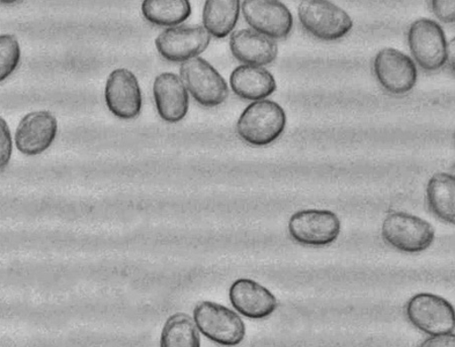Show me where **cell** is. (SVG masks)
<instances>
[{"instance_id":"6","label":"cell","mask_w":455,"mask_h":347,"mask_svg":"<svg viewBox=\"0 0 455 347\" xmlns=\"http://www.w3.org/2000/svg\"><path fill=\"white\" fill-rule=\"evenodd\" d=\"M406 314L417 329L431 336L454 334V308L437 295L420 293L408 301Z\"/></svg>"},{"instance_id":"14","label":"cell","mask_w":455,"mask_h":347,"mask_svg":"<svg viewBox=\"0 0 455 347\" xmlns=\"http://www.w3.org/2000/svg\"><path fill=\"white\" fill-rule=\"evenodd\" d=\"M229 299L235 310L251 319H267L277 307L275 295L251 279L235 280L230 287Z\"/></svg>"},{"instance_id":"25","label":"cell","mask_w":455,"mask_h":347,"mask_svg":"<svg viewBox=\"0 0 455 347\" xmlns=\"http://www.w3.org/2000/svg\"><path fill=\"white\" fill-rule=\"evenodd\" d=\"M419 347H455L454 334L431 336Z\"/></svg>"},{"instance_id":"18","label":"cell","mask_w":455,"mask_h":347,"mask_svg":"<svg viewBox=\"0 0 455 347\" xmlns=\"http://www.w3.org/2000/svg\"><path fill=\"white\" fill-rule=\"evenodd\" d=\"M455 178L451 174L437 173L428 182L427 195L429 209L444 223L454 225Z\"/></svg>"},{"instance_id":"22","label":"cell","mask_w":455,"mask_h":347,"mask_svg":"<svg viewBox=\"0 0 455 347\" xmlns=\"http://www.w3.org/2000/svg\"><path fill=\"white\" fill-rule=\"evenodd\" d=\"M20 60V47L16 36L0 35V83L12 75Z\"/></svg>"},{"instance_id":"17","label":"cell","mask_w":455,"mask_h":347,"mask_svg":"<svg viewBox=\"0 0 455 347\" xmlns=\"http://www.w3.org/2000/svg\"><path fill=\"white\" fill-rule=\"evenodd\" d=\"M235 94L245 100L267 99L276 91V81L269 71L256 66L242 65L230 76Z\"/></svg>"},{"instance_id":"24","label":"cell","mask_w":455,"mask_h":347,"mask_svg":"<svg viewBox=\"0 0 455 347\" xmlns=\"http://www.w3.org/2000/svg\"><path fill=\"white\" fill-rule=\"evenodd\" d=\"M454 2H432L433 12L443 23L452 24L455 20Z\"/></svg>"},{"instance_id":"19","label":"cell","mask_w":455,"mask_h":347,"mask_svg":"<svg viewBox=\"0 0 455 347\" xmlns=\"http://www.w3.org/2000/svg\"><path fill=\"white\" fill-rule=\"evenodd\" d=\"M240 7V2L214 0V2L205 3L203 11L204 28L215 38H226L238 23Z\"/></svg>"},{"instance_id":"1","label":"cell","mask_w":455,"mask_h":347,"mask_svg":"<svg viewBox=\"0 0 455 347\" xmlns=\"http://www.w3.org/2000/svg\"><path fill=\"white\" fill-rule=\"evenodd\" d=\"M285 125L283 108L273 100H260L245 108L236 129L238 136L247 144L264 146L275 142L283 135Z\"/></svg>"},{"instance_id":"13","label":"cell","mask_w":455,"mask_h":347,"mask_svg":"<svg viewBox=\"0 0 455 347\" xmlns=\"http://www.w3.org/2000/svg\"><path fill=\"white\" fill-rule=\"evenodd\" d=\"M56 117L49 112H35L20 121L16 132L18 150L27 156H36L49 149L57 136Z\"/></svg>"},{"instance_id":"2","label":"cell","mask_w":455,"mask_h":347,"mask_svg":"<svg viewBox=\"0 0 455 347\" xmlns=\"http://www.w3.org/2000/svg\"><path fill=\"white\" fill-rule=\"evenodd\" d=\"M194 320L210 341L224 346H236L244 341L246 327L240 316L215 302L203 301L194 310Z\"/></svg>"},{"instance_id":"12","label":"cell","mask_w":455,"mask_h":347,"mask_svg":"<svg viewBox=\"0 0 455 347\" xmlns=\"http://www.w3.org/2000/svg\"><path fill=\"white\" fill-rule=\"evenodd\" d=\"M105 99L109 112L121 120H133L140 114L142 92L135 74L124 68L109 74Z\"/></svg>"},{"instance_id":"8","label":"cell","mask_w":455,"mask_h":347,"mask_svg":"<svg viewBox=\"0 0 455 347\" xmlns=\"http://www.w3.org/2000/svg\"><path fill=\"white\" fill-rule=\"evenodd\" d=\"M341 223L332 211L309 209L299 211L291 217L289 231L300 245L324 247L339 239Z\"/></svg>"},{"instance_id":"3","label":"cell","mask_w":455,"mask_h":347,"mask_svg":"<svg viewBox=\"0 0 455 347\" xmlns=\"http://www.w3.org/2000/svg\"><path fill=\"white\" fill-rule=\"evenodd\" d=\"M381 235L388 245L403 253L417 254L427 249L435 239L428 221L405 212H393L384 220Z\"/></svg>"},{"instance_id":"11","label":"cell","mask_w":455,"mask_h":347,"mask_svg":"<svg viewBox=\"0 0 455 347\" xmlns=\"http://www.w3.org/2000/svg\"><path fill=\"white\" fill-rule=\"evenodd\" d=\"M242 12L247 24L256 33L271 40H282L292 29V14L283 3L266 0H247L242 4Z\"/></svg>"},{"instance_id":"9","label":"cell","mask_w":455,"mask_h":347,"mask_svg":"<svg viewBox=\"0 0 455 347\" xmlns=\"http://www.w3.org/2000/svg\"><path fill=\"white\" fill-rule=\"evenodd\" d=\"M211 35L201 26H178L165 29L156 46L165 60L185 63L204 53L209 47Z\"/></svg>"},{"instance_id":"26","label":"cell","mask_w":455,"mask_h":347,"mask_svg":"<svg viewBox=\"0 0 455 347\" xmlns=\"http://www.w3.org/2000/svg\"><path fill=\"white\" fill-rule=\"evenodd\" d=\"M451 70L454 72V39L451 41L449 46H447V61Z\"/></svg>"},{"instance_id":"16","label":"cell","mask_w":455,"mask_h":347,"mask_svg":"<svg viewBox=\"0 0 455 347\" xmlns=\"http://www.w3.org/2000/svg\"><path fill=\"white\" fill-rule=\"evenodd\" d=\"M230 50L238 61L256 67L273 63L278 53L274 40L248 28L232 34Z\"/></svg>"},{"instance_id":"20","label":"cell","mask_w":455,"mask_h":347,"mask_svg":"<svg viewBox=\"0 0 455 347\" xmlns=\"http://www.w3.org/2000/svg\"><path fill=\"white\" fill-rule=\"evenodd\" d=\"M160 347H201V336L194 320L185 313L171 316L161 334Z\"/></svg>"},{"instance_id":"23","label":"cell","mask_w":455,"mask_h":347,"mask_svg":"<svg viewBox=\"0 0 455 347\" xmlns=\"http://www.w3.org/2000/svg\"><path fill=\"white\" fill-rule=\"evenodd\" d=\"M12 154V139L9 124L0 116V172L9 166Z\"/></svg>"},{"instance_id":"7","label":"cell","mask_w":455,"mask_h":347,"mask_svg":"<svg viewBox=\"0 0 455 347\" xmlns=\"http://www.w3.org/2000/svg\"><path fill=\"white\" fill-rule=\"evenodd\" d=\"M408 43L416 62L425 71H436L446 64L449 43L436 21L429 19L414 21L409 28Z\"/></svg>"},{"instance_id":"10","label":"cell","mask_w":455,"mask_h":347,"mask_svg":"<svg viewBox=\"0 0 455 347\" xmlns=\"http://www.w3.org/2000/svg\"><path fill=\"white\" fill-rule=\"evenodd\" d=\"M373 70L379 84L392 94H406L417 83L414 61L399 50L386 48L379 51L374 58Z\"/></svg>"},{"instance_id":"4","label":"cell","mask_w":455,"mask_h":347,"mask_svg":"<svg viewBox=\"0 0 455 347\" xmlns=\"http://www.w3.org/2000/svg\"><path fill=\"white\" fill-rule=\"evenodd\" d=\"M298 14L306 31L322 41L339 40L354 27L349 14L329 2H302L299 5Z\"/></svg>"},{"instance_id":"21","label":"cell","mask_w":455,"mask_h":347,"mask_svg":"<svg viewBox=\"0 0 455 347\" xmlns=\"http://www.w3.org/2000/svg\"><path fill=\"white\" fill-rule=\"evenodd\" d=\"M144 18L159 27L179 26L192 14V6L186 0L179 2H160L147 0L142 4Z\"/></svg>"},{"instance_id":"5","label":"cell","mask_w":455,"mask_h":347,"mask_svg":"<svg viewBox=\"0 0 455 347\" xmlns=\"http://www.w3.org/2000/svg\"><path fill=\"white\" fill-rule=\"evenodd\" d=\"M180 75L187 90L202 106H221L229 95L226 80L203 58L196 57L182 63Z\"/></svg>"},{"instance_id":"15","label":"cell","mask_w":455,"mask_h":347,"mask_svg":"<svg viewBox=\"0 0 455 347\" xmlns=\"http://www.w3.org/2000/svg\"><path fill=\"white\" fill-rule=\"evenodd\" d=\"M154 101L164 121L180 122L188 113V93L182 80L174 73L160 74L153 83Z\"/></svg>"}]
</instances>
